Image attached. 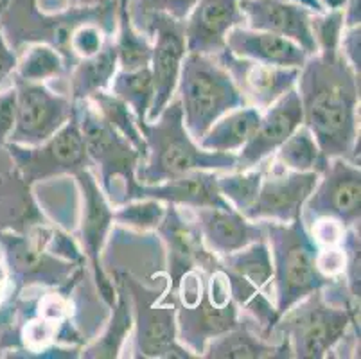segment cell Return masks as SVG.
<instances>
[{"mask_svg": "<svg viewBox=\"0 0 361 359\" xmlns=\"http://www.w3.org/2000/svg\"><path fill=\"white\" fill-rule=\"evenodd\" d=\"M304 123L327 158L360 166V75L340 51H318L297 79Z\"/></svg>", "mask_w": 361, "mask_h": 359, "instance_id": "cell-1", "label": "cell"}, {"mask_svg": "<svg viewBox=\"0 0 361 359\" xmlns=\"http://www.w3.org/2000/svg\"><path fill=\"white\" fill-rule=\"evenodd\" d=\"M357 302L343 276L334 279L326 288L291 305L275 324L274 334H281L293 358H327L345 340L350 327L360 331L356 327Z\"/></svg>", "mask_w": 361, "mask_h": 359, "instance_id": "cell-2", "label": "cell"}, {"mask_svg": "<svg viewBox=\"0 0 361 359\" xmlns=\"http://www.w3.org/2000/svg\"><path fill=\"white\" fill-rule=\"evenodd\" d=\"M146 140V158L137 167L142 185H157L192 171H234L238 154L218 153L200 147L183 126L182 107L176 95L153 123L139 124Z\"/></svg>", "mask_w": 361, "mask_h": 359, "instance_id": "cell-3", "label": "cell"}, {"mask_svg": "<svg viewBox=\"0 0 361 359\" xmlns=\"http://www.w3.org/2000/svg\"><path fill=\"white\" fill-rule=\"evenodd\" d=\"M274 264V302L277 322L291 305L331 284L317 268L318 246L302 217L290 223L261 221Z\"/></svg>", "mask_w": 361, "mask_h": 359, "instance_id": "cell-4", "label": "cell"}, {"mask_svg": "<svg viewBox=\"0 0 361 359\" xmlns=\"http://www.w3.org/2000/svg\"><path fill=\"white\" fill-rule=\"evenodd\" d=\"M175 95L182 107L183 126L196 142L219 117L235 108L248 107L214 56L192 52L183 58Z\"/></svg>", "mask_w": 361, "mask_h": 359, "instance_id": "cell-5", "label": "cell"}, {"mask_svg": "<svg viewBox=\"0 0 361 359\" xmlns=\"http://www.w3.org/2000/svg\"><path fill=\"white\" fill-rule=\"evenodd\" d=\"M74 103L85 150L92 166H96L99 171L101 189L111 205H121V187L124 202H128L131 193L139 185L137 167L140 164V154L116 128L106 123V118L88 99Z\"/></svg>", "mask_w": 361, "mask_h": 359, "instance_id": "cell-6", "label": "cell"}, {"mask_svg": "<svg viewBox=\"0 0 361 359\" xmlns=\"http://www.w3.org/2000/svg\"><path fill=\"white\" fill-rule=\"evenodd\" d=\"M123 279L133 315V352L135 358H195L176 336L175 302L164 304L155 289L142 286L128 272H116Z\"/></svg>", "mask_w": 361, "mask_h": 359, "instance_id": "cell-7", "label": "cell"}, {"mask_svg": "<svg viewBox=\"0 0 361 359\" xmlns=\"http://www.w3.org/2000/svg\"><path fill=\"white\" fill-rule=\"evenodd\" d=\"M4 147L27 183L42 182L60 174L74 176L75 173L92 167L75 110L67 123L45 142L38 146H18L8 142Z\"/></svg>", "mask_w": 361, "mask_h": 359, "instance_id": "cell-8", "label": "cell"}, {"mask_svg": "<svg viewBox=\"0 0 361 359\" xmlns=\"http://www.w3.org/2000/svg\"><path fill=\"white\" fill-rule=\"evenodd\" d=\"M11 83L16 90V121L8 142L38 146L74 114V101L67 94L54 92L47 83H29L13 75Z\"/></svg>", "mask_w": 361, "mask_h": 359, "instance_id": "cell-9", "label": "cell"}, {"mask_svg": "<svg viewBox=\"0 0 361 359\" xmlns=\"http://www.w3.org/2000/svg\"><path fill=\"white\" fill-rule=\"evenodd\" d=\"M135 28L153 42L149 68L155 83V97L146 118L147 123H153L176 94L180 68L187 54L185 28L183 20L166 13H151Z\"/></svg>", "mask_w": 361, "mask_h": 359, "instance_id": "cell-10", "label": "cell"}, {"mask_svg": "<svg viewBox=\"0 0 361 359\" xmlns=\"http://www.w3.org/2000/svg\"><path fill=\"white\" fill-rule=\"evenodd\" d=\"M302 221L311 225L318 217H333L345 229L360 226L361 171L345 158H329L313 193L302 207Z\"/></svg>", "mask_w": 361, "mask_h": 359, "instance_id": "cell-11", "label": "cell"}, {"mask_svg": "<svg viewBox=\"0 0 361 359\" xmlns=\"http://www.w3.org/2000/svg\"><path fill=\"white\" fill-rule=\"evenodd\" d=\"M51 232L32 230L31 236L0 233V245L4 248L6 266L13 286H60L67 284L72 276L74 261H67L51 250Z\"/></svg>", "mask_w": 361, "mask_h": 359, "instance_id": "cell-12", "label": "cell"}, {"mask_svg": "<svg viewBox=\"0 0 361 359\" xmlns=\"http://www.w3.org/2000/svg\"><path fill=\"white\" fill-rule=\"evenodd\" d=\"M74 178L81 193L80 237L83 253L90 262L101 298L111 308L116 302L117 289L103 268V248L106 245L111 225H114V209H111V203L108 202L106 194L97 183L96 174L92 173V167L75 173Z\"/></svg>", "mask_w": 361, "mask_h": 359, "instance_id": "cell-13", "label": "cell"}, {"mask_svg": "<svg viewBox=\"0 0 361 359\" xmlns=\"http://www.w3.org/2000/svg\"><path fill=\"white\" fill-rule=\"evenodd\" d=\"M157 232L162 237L167 252L169 295H173L180 279L191 269L212 273L219 268V259L205 248L192 209L166 203V214Z\"/></svg>", "mask_w": 361, "mask_h": 359, "instance_id": "cell-14", "label": "cell"}, {"mask_svg": "<svg viewBox=\"0 0 361 359\" xmlns=\"http://www.w3.org/2000/svg\"><path fill=\"white\" fill-rule=\"evenodd\" d=\"M264 164L257 197L243 216L252 221H295L302 216V207L313 193L320 174L290 171L271 160V157Z\"/></svg>", "mask_w": 361, "mask_h": 359, "instance_id": "cell-15", "label": "cell"}, {"mask_svg": "<svg viewBox=\"0 0 361 359\" xmlns=\"http://www.w3.org/2000/svg\"><path fill=\"white\" fill-rule=\"evenodd\" d=\"M214 58L228 72L248 107H255L261 111L270 108L279 97L297 87V79L300 74V68L259 63L254 59L234 56L228 49L221 51Z\"/></svg>", "mask_w": 361, "mask_h": 359, "instance_id": "cell-16", "label": "cell"}, {"mask_svg": "<svg viewBox=\"0 0 361 359\" xmlns=\"http://www.w3.org/2000/svg\"><path fill=\"white\" fill-rule=\"evenodd\" d=\"M302 123H304V114H302L300 95L297 88H291L270 108L262 111L257 128L238 153L235 171L252 169L268 160Z\"/></svg>", "mask_w": 361, "mask_h": 359, "instance_id": "cell-17", "label": "cell"}, {"mask_svg": "<svg viewBox=\"0 0 361 359\" xmlns=\"http://www.w3.org/2000/svg\"><path fill=\"white\" fill-rule=\"evenodd\" d=\"M245 25L239 0H198L183 20L187 52L218 56L231 29Z\"/></svg>", "mask_w": 361, "mask_h": 359, "instance_id": "cell-18", "label": "cell"}, {"mask_svg": "<svg viewBox=\"0 0 361 359\" xmlns=\"http://www.w3.org/2000/svg\"><path fill=\"white\" fill-rule=\"evenodd\" d=\"M175 308L178 341L195 358H202L209 341L239 325V309L234 300L225 305L212 304L207 293V281L198 304L185 308L175 300Z\"/></svg>", "mask_w": 361, "mask_h": 359, "instance_id": "cell-19", "label": "cell"}, {"mask_svg": "<svg viewBox=\"0 0 361 359\" xmlns=\"http://www.w3.org/2000/svg\"><path fill=\"white\" fill-rule=\"evenodd\" d=\"M245 25L255 31L274 32L300 45L307 54L318 52L311 32V15L304 6L284 0H239Z\"/></svg>", "mask_w": 361, "mask_h": 359, "instance_id": "cell-20", "label": "cell"}, {"mask_svg": "<svg viewBox=\"0 0 361 359\" xmlns=\"http://www.w3.org/2000/svg\"><path fill=\"white\" fill-rule=\"evenodd\" d=\"M192 212L203 245L218 259L266 237L261 221H252L232 207H202Z\"/></svg>", "mask_w": 361, "mask_h": 359, "instance_id": "cell-21", "label": "cell"}, {"mask_svg": "<svg viewBox=\"0 0 361 359\" xmlns=\"http://www.w3.org/2000/svg\"><path fill=\"white\" fill-rule=\"evenodd\" d=\"M218 173L219 171H192V173L157 183V185L139 183L128 202L151 197V200H159V202L176 207H187V209L231 207L219 194Z\"/></svg>", "mask_w": 361, "mask_h": 359, "instance_id": "cell-22", "label": "cell"}, {"mask_svg": "<svg viewBox=\"0 0 361 359\" xmlns=\"http://www.w3.org/2000/svg\"><path fill=\"white\" fill-rule=\"evenodd\" d=\"M226 49L239 58L277 67L300 68L310 58V54L291 39L274 32L255 31L246 25L231 29L226 35Z\"/></svg>", "mask_w": 361, "mask_h": 359, "instance_id": "cell-23", "label": "cell"}, {"mask_svg": "<svg viewBox=\"0 0 361 359\" xmlns=\"http://www.w3.org/2000/svg\"><path fill=\"white\" fill-rule=\"evenodd\" d=\"M202 358L262 359V358H293L284 340L271 343L252 324L239 316V325L207 343Z\"/></svg>", "mask_w": 361, "mask_h": 359, "instance_id": "cell-24", "label": "cell"}, {"mask_svg": "<svg viewBox=\"0 0 361 359\" xmlns=\"http://www.w3.org/2000/svg\"><path fill=\"white\" fill-rule=\"evenodd\" d=\"M117 71L119 63L111 38L97 54L78 59V63L68 71V97L72 101H83L97 92L108 90Z\"/></svg>", "mask_w": 361, "mask_h": 359, "instance_id": "cell-25", "label": "cell"}, {"mask_svg": "<svg viewBox=\"0 0 361 359\" xmlns=\"http://www.w3.org/2000/svg\"><path fill=\"white\" fill-rule=\"evenodd\" d=\"M261 114L262 111L255 107H243L228 111L200 138V147L218 153L238 154L257 128Z\"/></svg>", "mask_w": 361, "mask_h": 359, "instance_id": "cell-26", "label": "cell"}, {"mask_svg": "<svg viewBox=\"0 0 361 359\" xmlns=\"http://www.w3.org/2000/svg\"><path fill=\"white\" fill-rule=\"evenodd\" d=\"M116 302L111 305V318L104 329L103 336L94 343L83 348L81 358H119L126 336L133 329V315H131V302L123 279L116 273Z\"/></svg>", "mask_w": 361, "mask_h": 359, "instance_id": "cell-27", "label": "cell"}, {"mask_svg": "<svg viewBox=\"0 0 361 359\" xmlns=\"http://www.w3.org/2000/svg\"><path fill=\"white\" fill-rule=\"evenodd\" d=\"M271 160L297 173H317L327 167L329 158L322 153L313 133L306 124H300L290 137L271 154Z\"/></svg>", "mask_w": 361, "mask_h": 359, "instance_id": "cell-28", "label": "cell"}, {"mask_svg": "<svg viewBox=\"0 0 361 359\" xmlns=\"http://www.w3.org/2000/svg\"><path fill=\"white\" fill-rule=\"evenodd\" d=\"M114 47L117 52L119 71H139L149 67L153 42L147 35L133 25L126 9V0H119L117 29L114 35Z\"/></svg>", "mask_w": 361, "mask_h": 359, "instance_id": "cell-29", "label": "cell"}, {"mask_svg": "<svg viewBox=\"0 0 361 359\" xmlns=\"http://www.w3.org/2000/svg\"><path fill=\"white\" fill-rule=\"evenodd\" d=\"M68 68L65 59L56 49L45 44H31L18 54L13 78L29 83H49L54 79L67 78Z\"/></svg>", "mask_w": 361, "mask_h": 359, "instance_id": "cell-30", "label": "cell"}, {"mask_svg": "<svg viewBox=\"0 0 361 359\" xmlns=\"http://www.w3.org/2000/svg\"><path fill=\"white\" fill-rule=\"evenodd\" d=\"M108 90L131 108L137 117V124L146 121L155 97V83L149 67L139 71H117Z\"/></svg>", "mask_w": 361, "mask_h": 359, "instance_id": "cell-31", "label": "cell"}, {"mask_svg": "<svg viewBox=\"0 0 361 359\" xmlns=\"http://www.w3.org/2000/svg\"><path fill=\"white\" fill-rule=\"evenodd\" d=\"M88 101L97 108V111L106 118V123L110 124L111 128H116V130L126 138L128 142L135 147L137 153L140 154V164H142L147 151L146 140H144L142 133H140L139 124H137V117L135 114L131 111V108L128 107L126 103H123L119 97H116L110 90L97 92V94L90 95Z\"/></svg>", "mask_w": 361, "mask_h": 359, "instance_id": "cell-32", "label": "cell"}, {"mask_svg": "<svg viewBox=\"0 0 361 359\" xmlns=\"http://www.w3.org/2000/svg\"><path fill=\"white\" fill-rule=\"evenodd\" d=\"M266 164H259L257 167L245 171H223L218 173V189L232 209L238 212H245L250 209L252 203L257 197L259 189H261L262 176H264Z\"/></svg>", "mask_w": 361, "mask_h": 359, "instance_id": "cell-33", "label": "cell"}, {"mask_svg": "<svg viewBox=\"0 0 361 359\" xmlns=\"http://www.w3.org/2000/svg\"><path fill=\"white\" fill-rule=\"evenodd\" d=\"M164 214L166 203L151 197H140L117 205L114 210V221L137 232H153L162 223Z\"/></svg>", "mask_w": 361, "mask_h": 359, "instance_id": "cell-34", "label": "cell"}, {"mask_svg": "<svg viewBox=\"0 0 361 359\" xmlns=\"http://www.w3.org/2000/svg\"><path fill=\"white\" fill-rule=\"evenodd\" d=\"M345 29L343 8L311 15V32L318 51H340L341 32Z\"/></svg>", "mask_w": 361, "mask_h": 359, "instance_id": "cell-35", "label": "cell"}, {"mask_svg": "<svg viewBox=\"0 0 361 359\" xmlns=\"http://www.w3.org/2000/svg\"><path fill=\"white\" fill-rule=\"evenodd\" d=\"M198 0H126V9L133 25H139L151 13H166L173 18L185 20Z\"/></svg>", "mask_w": 361, "mask_h": 359, "instance_id": "cell-36", "label": "cell"}, {"mask_svg": "<svg viewBox=\"0 0 361 359\" xmlns=\"http://www.w3.org/2000/svg\"><path fill=\"white\" fill-rule=\"evenodd\" d=\"M61 324L47 320L42 316H31L24 322L20 340L27 352H44L49 345L56 341Z\"/></svg>", "mask_w": 361, "mask_h": 359, "instance_id": "cell-37", "label": "cell"}, {"mask_svg": "<svg viewBox=\"0 0 361 359\" xmlns=\"http://www.w3.org/2000/svg\"><path fill=\"white\" fill-rule=\"evenodd\" d=\"M310 232L311 239L318 248H326V246H338L343 241L345 236V226L333 217H318L311 225L306 226Z\"/></svg>", "mask_w": 361, "mask_h": 359, "instance_id": "cell-38", "label": "cell"}, {"mask_svg": "<svg viewBox=\"0 0 361 359\" xmlns=\"http://www.w3.org/2000/svg\"><path fill=\"white\" fill-rule=\"evenodd\" d=\"M347 264V253L343 245L338 246H326V248H318L317 253V268L320 273L331 281L340 279L345 273Z\"/></svg>", "mask_w": 361, "mask_h": 359, "instance_id": "cell-39", "label": "cell"}, {"mask_svg": "<svg viewBox=\"0 0 361 359\" xmlns=\"http://www.w3.org/2000/svg\"><path fill=\"white\" fill-rule=\"evenodd\" d=\"M16 121V90L13 83L0 88V146L8 142Z\"/></svg>", "mask_w": 361, "mask_h": 359, "instance_id": "cell-40", "label": "cell"}, {"mask_svg": "<svg viewBox=\"0 0 361 359\" xmlns=\"http://www.w3.org/2000/svg\"><path fill=\"white\" fill-rule=\"evenodd\" d=\"M340 54L347 59V63L360 75L361 71V28H345L340 38Z\"/></svg>", "mask_w": 361, "mask_h": 359, "instance_id": "cell-41", "label": "cell"}, {"mask_svg": "<svg viewBox=\"0 0 361 359\" xmlns=\"http://www.w3.org/2000/svg\"><path fill=\"white\" fill-rule=\"evenodd\" d=\"M8 0H0V15L4 11ZM16 63H18V54L8 44L4 32L0 29V88L6 87L8 81H11V75L15 72Z\"/></svg>", "mask_w": 361, "mask_h": 359, "instance_id": "cell-42", "label": "cell"}, {"mask_svg": "<svg viewBox=\"0 0 361 359\" xmlns=\"http://www.w3.org/2000/svg\"><path fill=\"white\" fill-rule=\"evenodd\" d=\"M15 288L11 281V275H9V269L4 262L0 261V308L6 302V298L9 296V291Z\"/></svg>", "mask_w": 361, "mask_h": 359, "instance_id": "cell-43", "label": "cell"}, {"mask_svg": "<svg viewBox=\"0 0 361 359\" xmlns=\"http://www.w3.org/2000/svg\"><path fill=\"white\" fill-rule=\"evenodd\" d=\"M284 2H293V4H298V6H304V8L310 9L311 13H326L329 11V9L324 6V2L322 0H284Z\"/></svg>", "mask_w": 361, "mask_h": 359, "instance_id": "cell-44", "label": "cell"}, {"mask_svg": "<svg viewBox=\"0 0 361 359\" xmlns=\"http://www.w3.org/2000/svg\"><path fill=\"white\" fill-rule=\"evenodd\" d=\"M74 4H78V0H49L47 2V6H51L54 9H65Z\"/></svg>", "mask_w": 361, "mask_h": 359, "instance_id": "cell-45", "label": "cell"}, {"mask_svg": "<svg viewBox=\"0 0 361 359\" xmlns=\"http://www.w3.org/2000/svg\"><path fill=\"white\" fill-rule=\"evenodd\" d=\"M322 2H324V6H326L327 9L343 8V4H345V0H322Z\"/></svg>", "mask_w": 361, "mask_h": 359, "instance_id": "cell-46", "label": "cell"}, {"mask_svg": "<svg viewBox=\"0 0 361 359\" xmlns=\"http://www.w3.org/2000/svg\"><path fill=\"white\" fill-rule=\"evenodd\" d=\"M96 2H101V0H78V4H96Z\"/></svg>", "mask_w": 361, "mask_h": 359, "instance_id": "cell-47", "label": "cell"}]
</instances>
